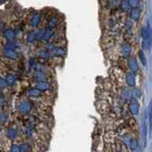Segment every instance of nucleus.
I'll return each instance as SVG.
<instances>
[{"label":"nucleus","mask_w":152,"mask_h":152,"mask_svg":"<svg viewBox=\"0 0 152 152\" xmlns=\"http://www.w3.org/2000/svg\"><path fill=\"white\" fill-rule=\"evenodd\" d=\"M17 110L20 112L21 114L27 115L31 111L32 105L29 100H21L16 105Z\"/></svg>","instance_id":"obj_1"},{"label":"nucleus","mask_w":152,"mask_h":152,"mask_svg":"<svg viewBox=\"0 0 152 152\" xmlns=\"http://www.w3.org/2000/svg\"><path fill=\"white\" fill-rule=\"evenodd\" d=\"M50 55H54L57 57H65L67 55L66 50L63 48H59V47H53L52 49L50 50Z\"/></svg>","instance_id":"obj_2"},{"label":"nucleus","mask_w":152,"mask_h":152,"mask_svg":"<svg viewBox=\"0 0 152 152\" xmlns=\"http://www.w3.org/2000/svg\"><path fill=\"white\" fill-rule=\"evenodd\" d=\"M131 102H130L128 108H129V111L130 113L132 115H138L139 114V111H140V106H139V103L137 102L136 99H130Z\"/></svg>","instance_id":"obj_3"},{"label":"nucleus","mask_w":152,"mask_h":152,"mask_svg":"<svg viewBox=\"0 0 152 152\" xmlns=\"http://www.w3.org/2000/svg\"><path fill=\"white\" fill-rule=\"evenodd\" d=\"M41 22V15L39 13H34L32 14V16L31 18V21H30V25L31 27L32 28H36L40 25Z\"/></svg>","instance_id":"obj_4"},{"label":"nucleus","mask_w":152,"mask_h":152,"mask_svg":"<svg viewBox=\"0 0 152 152\" xmlns=\"http://www.w3.org/2000/svg\"><path fill=\"white\" fill-rule=\"evenodd\" d=\"M121 53L125 58H128L130 57V53H131V47L128 43H124L121 47Z\"/></svg>","instance_id":"obj_5"},{"label":"nucleus","mask_w":152,"mask_h":152,"mask_svg":"<svg viewBox=\"0 0 152 152\" xmlns=\"http://www.w3.org/2000/svg\"><path fill=\"white\" fill-rule=\"evenodd\" d=\"M35 88L40 89L41 91H47V90L50 89L52 86H50V83H48L47 81H38L35 84Z\"/></svg>","instance_id":"obj_6"},{"label":"nucleus","mask_w":152,"mask_h":152,"mask_svg":"<svg viewBox=\"0 0 152 152\" xmlns=\"http://www.w3.org/2000/svg\"><path fill=\"white\" fill-rule=\"evenodd\" d=\"M54 35H55V31H54L53 29L47 28V29H45L44 35H43L42 40H44V41H49V40H50V39L53 38Z\"/></svg>","instance_id":"obj_7"},{"label":"nucleus","mask_w":152,"mask_h":152,"mask_svg":"<svg viewBox=\"0 0 152 152\" xmlns=\"http://www.w3.org/2000/svg\"><path fill=\"white\" fill-rule=\"evenodd\" d=\"M128 64H129V68H130V70H131L132 73H137L139 70V66L136 61V58H134V57H130L128 60Z\"/></svg>","instance_id":"obj_8"},{"label":"nucleus","mask_w":152,"mask_h":152,"mask_svg":"<svg viewBox=\"0 0 152 152\" xmlns=\"http://www.w3.org/2000/svg\"><path fill=\"white\" fill-rule=\"evenodd\" d=\"M126 84H128V86H130V88H133V86H135L136 80H135V75H134V73L130 72V73L126 74Z\"/></svg>","instance_id":"obj_9"},{"label":"nucleus","mask_w":152,"mask_h":152,"mask_svg":"<svg viewBox=\"0 0 152 152\" xmlns=\"http://www.w3.org/2000/svg\"><path fill=\"white\" fill-rule=\"evenodd\" d=\"M3 34H4V37L7 39L8 41H13L15 38V32L12 29H8V30H4L3 31Z\"/></svg>","instance_id":"obj_10"},{"label":"nucleus","mask_w":152,"mask_h":152,"mask_svg":"<svg viewBox=\"0 0 152 152\" xmlns=\"http://www.w3.org/2000/svg\"><path fill=\"white\" fill-rule=\"evenodd\" d=\"M27 94H28V96L31 97V98H37V97L42 95V91L40 89L33 88V89H30L29 90H27Z\"/></svg>","instance_id":"obj_11"},{"label":"nucleus","mask_w":152,"mask_h":152,"mask_svg":"<svg viewBox=\"0 0 152 152\" xmlns=\"http://www.w3.org/2000/svg\"><path fill=\"white\" fill-rule=\"evenodd\" d=\"M4 56L7 57V58H9V59L16 60L18 58V53L14 50H5Z\"/></svg>","instance_id":"obj_12"},{"label":"nucleus","mask_w":152,"mask_h":152,"mask_svg":"<svg viewBox=\"0 0 152 152\" xmlns=\"http://www.w3.org/2000/svg\"><path fill=\"white\" fill-rule=\"evenodd\" d=\"M33 77L37 81H48V76L44 71H36L33 74Z\"/></svg>","instance_id":"obj_13"},{"label":"nucleus","mask_w":152,"mask_h":152,"mask_svg":"<svg viewBox=\"0 0 152 152\" xmlns=\"http://www.w3.org/2000/svg\"><path fill=\"white\" fill-rule=\"evenodd\" d=\"M59 25V20L56 16H52L48 21V28L54 29Z\"/></svg>","instance_id":"obj_14"},{"label":"nucleus","mask_w":152,"mask_h":152,"mask_svg":"<svg viewBox=\"0 0 152 152\" xmlns=\"http://www.w3.org/2000/svg\"><path fill=\"white\" fill-rule=\"evenodd\" d=\"M17 136V130L16 128H13V126H10V128H8L7 130V137L10 139V140H14L16 138Z\"/></svg>","instance_id":"obj_15"},{"label":"nucleus","mask_w":152,"mask_h":152,"mask_svg":"<svg viewBox=\"0 0 152 152\" xmlns=\"http://www.w3.org/2000/svg\"><path fill=\"white\" fill-rule=\"evenodd\" d=\"M140 14H141V12L139 8H132V10H130V18L134 21H137L139 19Z\"/></svg>","instance_id":"obj_16"},{"label":"nucleus","mask_w":152,"mask_h":152,"mask_svg":"<svg viewBox=\"0 0 152 152\" xmlns=\"http://www.w3.org/2000/svg\"><path fill=\"white\" fill-rule=\"evenodd\" d=\"M142 37L143 40H150V26L148 25L147 28H144L142 30Z\"/></svg>","instance_id":"obj_17"},{"label":"nucleus","mask_w":152,"mask_h":152,"mask_svg":"<svg viewBox=\"0 0 152 152\" xmlns=\"http://www.w3.org/2000/svg\"><path fill=\"white\" fill-rule=\"evenodd\" d=\"M38 56L44 60H49L50 58V50H42L40 52H38Z\"/></svg>","instance_id":"obj_18"},{"label":"nucleus","mask_w":152,"mask_h":152,"mask_svg":"<svg viewBox=\"0 0 152 152\" xmlns=\"http://www.w3.org/2000/svg\"><path fill=\"white\" fill-rule=\"evenodd\" d=\"M125 30L128 33H131L133 30V21L132 19H128L125 23Z\"/></svg>","instance_id":"obj_19"},{"label":"nucleus","mask_w":152,"mask_h":152,"mask_svg":"<svg viewBox=\"0 0 152 152\" xmlns=\"http://www.w3.org/2000/svg\"><path fill=\"white\" fill-rule=\"evenodd\" d=\"M6 81H7V84H8V86H13L14 85H15L16 78H15V76L13 75V74H8V75H7Z\"/></svg>","instance_id":"obj_20"},{"label":"nucleus","mask_w":152,"mask_h":152,"mask_svg":"<svg viewBox=\"0 0 152 152\" xmlns=\"http://www.w3.org/2000/svg\"><path fill=\"white\" fill-rule=\"evenodd\" d=\"M131 96H132V92L130 91L128 89H123V91H122L123 98L125 100H130L131 99Z\"/></svg>","instance_id":"obj_21"},{"label":"nucleus","mask_w":152,"mask_h":152,"mask_svg":"<svg viewBox=\"0 0 152 152\" xmlns=\"http://www.w3.org/2000/svg\"><path fill=\"white\" fill-rule=\"evenodd\" d=\"M27 41L29 43H33L36 41V34L34 31H31L28 33L27 35Z\"/></svg>","instance_id":"obj_22"},{"label":"nucleus","mask_w":152,"mask_h":152,"mask_svg":"<svg viewBox=\"0 0 152 152\" xmlns=\"http://www.w3.org/2000/svg\"><path fill=\"white\" fill-rule=\"evenodd\" d=\"M31 146H30L29 144L23 143L19 144V152H23V151H31Z\"/></svg>","instance_id":"obj_23"},{"label":"nucleus","mask_w":152,"mask_h":152,"mask_svg":"<svg viewBox=\"0 0 152 152\" xmlns=\"http://www.w3.org/2000/svg\"><path fill=\"white\" fill-rule=\"evenodd\" d=\"M129 8H130V7L128 5V0H121V1H120V9L126 12V10H128Z\"/></svg>","instance_id":"obj_24"},{"label":"nucleus","mask_w":152,"mask_h":152,"mask_svg":"<svg viewBox=\"0 0 152 152\" xmlns=\"http://www.w3.org/2000/svg\"><path fill=\"white\" fill-rule=\"evenodd\" d=\"M128 146H129V148H130V149H131L132 151H135V150L138 149V143H137V141H136L135 139L132 138L131 141H130L129 144H128Z\"/></svg>","instance_id":"obj_25"},{"label":"nucleus","mask_w":152,"mask_h":152,"mask_svg":"<svg viewBox=\"0 0 152 152\" xmlns=\"http://www.w3.org/2000/svg\"><path fill=\"white\" fill-rule=\"evenodd\" d=\"M15 48H17V44L13 40L8 41V43L5 45V50H14Z\"/></svg>","instance_id":"obj_26"},{"label":"nucleus","mask_w":152,"mask_h":152,"mask_svg":"<svg viewBox=\"0 0 152 152\" xmlns=\"http://www.w3.org/2000/svg\"><path fill=\"white\" fill-rule=\"evenodd\" d=\"M128 5L131 8H138V6L140 4V0H128Z\"/></svg>","instance_id":"obj_27"},{"label":"nucleus","mask_w":152,"mask_h":152,"mask_svg":"<svg viewBox=\"0 0 152 152\" xmlns=\"http://www.w3.org/2000/svg\"><path fill=\"white\" fill-rule=\"evenodd\" d=\"M139 58L143 65H146V55H144L143 50H140L139 52Z\"/></svg>","instance_id":"obj_28"},{"label":"nucleus","mask_w":152,"mask_h":152,"mask_svg":"<svg viewBox=\"0 0 152 152\" xmlns=\"http://www.w3.org/2000/svg\"><path fill=\"white\" fill-rule=\"evenodd\" d=\"M132 139V137L130 136L129 134H126L124 135V137H123V140H124V144H126V146H128V144L130 143V141H131Z\"/></svg>","instance_id":"obj_29"},{"label":"nucleus","mask_w":152,"mask_h":152,"mask_svg":"<svg viewBox=\"0 0 152 152\" xmlns=\"http://www.w3.org/2000/svg\"><path fill=\"white\" fill-rule=\"evenodd\" d=\"M44 31H45V30H39V31H35L36 40H42L43 35H44Z\"/></svg>","instance_id":"obj_30"},{"label":"nucleus","mask_w":152,"mask_h":152,"mask_svg":"<svg viewBox=\"0 0 152 152\" xmlns=\"http://www.w3.org/2000/svg\"><path fill=\"white\" fill-rule=\"evenodd\" d=\"M8 86V84H7L6 79L0 77V89H4Z\"/></svg>","instance_id":"obj_31"},{"label":"nucleus","mask_w":152,"mask_h":152,"mask_svg":"<svg viewBox=\"0 0 152 152\" xmlns=\"http://www.w3.org/2000/svg\"><path fill=\"white\" fill-rule=\"evenodd\" d=\"M7 122H8V115L6 113H0V123L5 124Z\"/></svg>","instance_id":"obj_32"},{"label":"nucleus","mask_w":152,"mask_h":152,"mask_svg":"<svg viewBox=\"0 0 152 152\" xmlns=\"http://www.w3.org/2000/svg\"><path fill=\"white\" fill-rule=\"evenodd\" d=\"M118 4V0H108V6L110 7V8H114V7H116Z\"/></svg>","instance_id":"obj_33"},{"label":"nucleus","mask_w":152,"mask_h":152,"mask_svg":"<svg viewBox=\"0 0 152 152\" xmlns=\"http://www.w3.org/2000/svg\"><path fill=\"white\" fill-rule=\"evenodd\" d=\"M36 64H37V63H36V61H35L34 58H31L30 61H29V65H30L31 68H34L35 66H36Z\"/></svg>","instance_id":"obj_34"},{"label":"nucleus","mask_w":152,"mask_h":152,"mask_svg":"<svg viewBox=\"0 0 152 152\" xmlns=\"http://www.w3.org/2000/svg\"><path fill=\"white\" fill-rule=\"evenodd\" d=\"M10 151L13 152H19V146L18 144H13L12 147H10Z\"/></svg>","instance_id":"obj_35"},{"label":"nucleus","mask_w":152,"mask_h":152,"mask_svg":"<svg viewBox=\"0 0 152 152\" xmlns=\"http://www.w3.org/2000/svg\"><path fill=\"white\" fill-rule=\"evenodd\" d=\"M132 95L134 96V97H140V95H141V92H140V90H138V89H136L134 92H132Z\"/></svg>","instance_id":"obj_36"},{"label":"nucleus","mask_w":152,"mask_h":152,"mask_svg":"<svg viewBox=\"0 0 152 152\" xmlns=\"http://www.w3.org/2000/svg\"><path fill=\"white\" fill-rule=\"evenodd\" d=\"M143 132H144V137L146 138V125L143 124Z\"/></svg>","instance_id":"obj_37"},{"label":"nucleus","mask_w":152,"mask_h":152,"mask_svg":"<svg viewBox=\"0 0 152 152\" xmlns=\"http://www.w3.org/2000/svg\"><path fill=\"white\" fill-rule=\"evenodd\" d=\"M4 104H5V100H4V98L0 96V108L3 107V106H4Z\"/></svg>","instance_id":"obj_38"},{"label":"nucleus","mask_w":152,"mask_h":152,"mask_svg":"<svg viewBox=\"0 0 152 152\" xmlns=\"http://www.w3.org/2000/svg\"><path fill=\"white\" fill-rule=\"evenodd\" d=\"M4 30H5V24H4V22L0 21V31H3Z\"/></svg>","instance_id":"obj_39"},{"label":"nucleus","mask_w":152,"mask_h":152,"mask_svg":"<svg viewBox=\"0 0 152 152\" xmlns=\"http://www.w3.org/2000/svg\"><path fill=\"white\" fill-rule=\"evenodd\" d=\"M0 130H1V126H0Z\"/></svg>","instance_id":"obj_40"}]
</instances>
